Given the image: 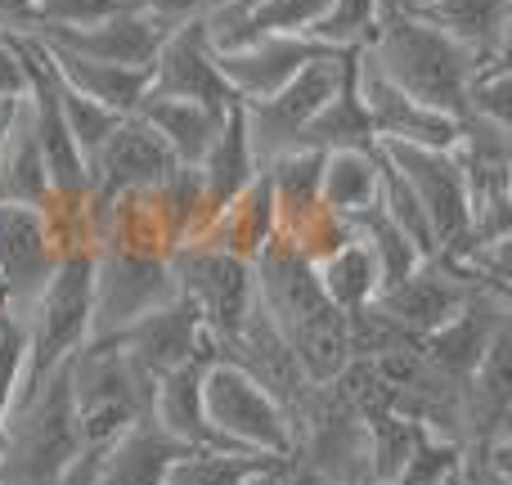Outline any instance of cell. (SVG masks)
<instances>
[{"mask_svg": "<svg viewBox=\"0 0 512 485\" xmlns=\"http://www.w3.org/2000/svg\"><path fill=\"white\" fill-rule=\"evenodd\" d=\"M360 50L391 86H400L423 108H436L454 122L468 113V86L481 63L463 54L445 32H436L427 18L382 5L378 23H373L369 41Z\"/></svg>", "mask_w": 512, "mask_h": 485, "instance_id": "1", "label": "cell"}, {"mask_svg": "<svg viewBox=\"0 0 512 485\" xmlns=\"http://www.w3.org/2000/svg\"><path fill=\"white\" fill-rule=\"evenodd\" d=\"M68 364L9 405L0 423V485H63V477L77 468L81 436Z\"/></svg>", "mask_w": 512, "mask_h": 485, "instance_id": "2", "label": "cell"}, {"mask_svg": "<svg viewBox=\"0 0 512 485\" xmlns=\"http://www.w3.org/2000/svg\"><path fill=\"white\" fill-rule=\"evenodd\" d=\"M81 454H104L117 436L153 418V378L108 337H90L68 364Z\"/></svg>", "mask_w": 512, "mask_h": 485, "instance_id": "3", "label": "cell"}, {"mask_svg": "<svg viewBox=\"0 0 512 485\" xmlns=\"http://www.w3.org/2000/svg\"><path fill=\"white\" fill-rule=\"evenodd\" d=\"M18 328H23V364H18L14 400H23L90 342V247L63 252L59 270L50 274L45 292Z\"/></svg>", "mask_w": 512, "mask_h": 485, "instance_id": "4", "label": "cell"}, {"mask_svg": "<svg viewBox=\"0 0 512 485\" xmlns=\"http://www.w3.org/2000/svg\"><path fill=\"white\" fill-rule=\"evenodd\" d=\"M203 414L216 445L225 450H248L265 459H288L292 454V418L261 382H252L239 364L212 360L203 373Z\"/></svg>", "mask_w": 512, "mask_h": 485, "instance_id": "5", "label": "cell"}, {"mask_svg": "<svg viewBox=\"0 0 512 485\" xmlns=\"http://www.w3.org/2000/svg\"><path fill=\"white\" fill-rule=\"evenodd\" d=\"M171 297V252L90 247V337L122 333Z\"/></svg>", "mask_w": 512, "mask_h": 485, "instance_id": "6", "label": "cell"}, {"mask_svg": "<svg viewBox=\"0 0 512 485\" xmlns=\"http://www.w3.org/2000/svg\"><path fill=\"white\" fill-rule=\"evenodd\" d=\"M171 279H176V297L198 310L216 346L230 342L256 306L252 261H239L203 239L171 247Z\"/></svg>", "mask_w": 512, "mask_h": 485, "instance_id": "7", "label": "cell"}, {"mask_svg": "<svg viewBox=\"0 0 512 485\" xmlns=\"http://www.w3.org/2000/svg\"><path fill=\"white\" fill-rule=\"evenodd\" d=\"M351 63H355V50H333V54H324V59H315L310 68H301L297 77L283 90H274L270 99H261V104H239L252 153H256V167H265L274 153H288L292 144H297V135L306 131L310 117L342 90Z\"/></svg>", "mask_w": 512, "mask_h": 485, "instance_id": "8", "label": "cell"}, {"mask_svg": "<svg viewBox=\"0 0 512 485\" xmlns=\"http://www.w3.org/2000/svg\"><path fill=\"white\" fill-rule=\"evenodd\" d=\"M382 158L405 176L414 189L418 207H423L427 225H432L436 256H454L468 243L472 230V203H468V180H463L459 162L450 149H423V144H378Z\"/></svg>", "mask_w": 512, "mask_h": 485, "instance_id": "9", "label": "cell"}, {"mask_svg": "<svg viewBox=\"0 0 512 485\" xmlns=\"http://www.w3.org/2000/svg\"><path fill=\"white\" fill-rule=\"evenodd\" d=\"M63 247L50 216L36 207L0 203V297L9 315L23 324V315L36 306L50 274L59 270Z\"/></svg>", "mask_w": 512, "mask_h": 485, "instance_id": "10", "label": "cell"}, {"mask_svg": "<svg viewBox=\"0 0 512 485\" xmlns=\"http://www.w3.org/2000/svg\"><path fill=\"white\" fill-rule=\"evenodd\" d=\"M477 288H486V283H477L463 265H454L450 256H423L400 283L382 288L378 297H373V306H378L391 324L405 328V333L427 337L441 324H450V319L468 306V297Z\"/></svg>", "mask_w": 512, "mask_h": 485, "instance_id": "11", "label": "cell"}, {"mask_svg": "<svg viewBox=\"0 0 512 485\" xmlns=\"http://www.w3.org/2000/svg\"><path fill=\"white\" fill-rule=\"evenodd\" d=\"M176 167V153L158 140V131L144 126L135 113H126L86 162L90 207L108 203L117 194H135V189H158Z\"/></svg>", "mask_w": 512, "mask_h": 485, "instance_id": "12", "label": "cell"}, {"mask_svg": "<svg viewBox=\"0 0 512 485\" xmlns=\"http://www.w3.org/2000/svg\"><path fill=\"white\" fill-rule=\"evenodd\" d=\"M108 342H117L153 382L162 373L180 369L189 360H221V346L216 337L207 333V324L198 319V310L189 306L185 297H171L162 301L158 310H149L144 319H135L131 328L113 333Z\"/></svg>", "mask_w": 512, "mask_h": 485, "instance_id": "13", "label": "cell"}, {"mask_svg": "<svg viewBox=\"0 0 512 485\" xmlns=\"http://www.w3.org/2000/svg\"><path fill=\"white\" fill-rule=\"evenodd\" d=\"M149 95H171V99H194L207 108H230L239 99L230 95L221 68H216V45L207 36L203 18L171 27L158 41V54L149 63Z\"/></svg>", "mask_w": 512, "mask_h": 485, "instance_id": "14", "label": "cell"}, {"mask_svg": "<svg viewBox=\"0 0 512 485\" xmlns=\"http://www.w3.org/2000/svg\"><path fill=\"white\" fill-rule=\"evenodd\" d=\"M355 90H360V104L373 122L378 144H423V149H454L459 140V122L436 108H423L418 99H409L400 86H391L364 50H355Z\"/></svg>", "mask_w": 512, "mask_h": 485, "instance_id": "15", "label": "cell"}, {"mask_svg": "<svg viewBox=\"0 0 512 485\" xmlns=\"http://www.w3.org/2000/svg\"><path fill=\"white\" fill-rule=\"evenodd\" d=\"M337 45L315 41V36H261L239 50H216V68H221L225 86L239 104H261L274 90H283L301 68L315 59L333 54Z\"/></svg>", "mask_w": 512, "mask_h": 485, "instance_id": "16", "label": "cell"}, {"mask_svg": "<svg viewBox=\"0 0 512 485\" xmlns=\"http://www.w3.org/2000/svg\"><path fill=\"white\" fill-rule=\"evenodd\" d=\"M504 328H512V292L477 288L468 297V306H463L450 324H441L436 333L423 337V351L454 387H468L481 355L490 351V342H495Z\"/></svg>", "mask_w": 512, "mask_h": 485, "instance_id": "17", "label": "cell"}, {"mask_svg": "<svg viewBox=\"0 0 512 485\" xmlns=\"http://www.w3.org/2000/svg\"><path fill=\"white\" fill-rule=\"evenodd\" d=\"M221 360L239 364L252 382H261V387L288 409V418H292V409L306 400V391L315 387V382H306V373H301L288 337L274 328V319L265 315L261 306H252V315L243 319L239 333H234L230 342H221Z\"/></svg>", "mask_w": 512, "mask_h": 485, "instance_id": "18", "label": "cell"}, {"mask_svg": "<svg viewBox=\"0 0 512 485\" xmlns=\"http://www.w3.org/2000/svg\"><path fill=\"white\" fill-rule=\"evenodd\" d=\"M27 36H36L41 45H54V50L77 54V59H90V63H117V68L149 72L158 41L167 32L158 23H149V18L131 14V9H117V14L86 23V27H41V32H27Z\"/></svg>", "mask_w": 512, "mask_h": 485, "instance_id": "19", "label": "cell"}, {"mask_svg": "<svg viewBox=\"0 0 512 485\" xmlns=\"http://www.w3.org/2000/svg\"><path fill=\"white\" fill-rule=\"evenodd\" d=\"M409 14L427 18L436 32H445L463 54L486 68V63L508 59V32H512V0H432Z\"/></svg>", "mask_w": 512, "mask_h": 485, "instance_id": "20", "label": "cell"}, {"mask_svg": "<svg viewBox=\"0 0 512 485\" xmlns=\"http://www.w3.org/2000/svg\"><path fill=\"white\" fill-rule=\"evenodd\" d=\"M185 454L158 423H140L126 436H117L104 454H86L90 459V485H162L167 468Z\"/></svg>", "mask_w": 512, "mask_h": 485, "instance_id": "21", "label": "cell"}, {"mask_svg": "<svg viewBox=\"0 0 512 485\" xmlns=\"http://www.w3.org/2000/svg\"><path fill=\"white\" fill-rule=\"evenodd\" d=\"M212 360H189L153 382V423L185 450H225L216 445L203 414V373Z\"/></svg>", "mask_w": 512, "mask_h": 485, "instance_id": "22", "label": "cell"}, {"mask_svg": "<svg viewBox=\"0 0 512 485\" xmlns=\"http://www.w3.org/2000/svg\"><path fill=\"white\" fill-rule=\"evenodd\" d=\"M225 113H230V108H207V104H194V99L149 95V90H144V99L135 104V117L158 131V140L176 153L180 167H198V162H203V153L212 149L216 131H221Z\"/></svg>", "mask_w": 512, "mask_h": 485, "instance_id": "23", "label": "cell"}, {"mask_svg": "<svg viewBox=\"0 0 512 485\" xmlns=\"http://www.w3.org/2000/svg\"><path fill=\"white\" fill-rule=\"evenodd\" d=\"M194 171H198V180H203L207 216H216L225 203H230V198H239L243 189H248L252 180L261 176L239 104H230V113H225V122H221V131H216L212 149L203 153V162H198Z\"/></svg>", "mask_w": 512, "mask_h": 485, "instance_id": "24", "label": "cell"}, {"mask_svg": "<svg viewBox=\"0 0 512 485\" xmlns=\"http://www.w3.org/2000/svg\"><path fill=\"white\" fill-rule=\"evenodd\" d=\"M45 59H50V68L59 72V81L68 90H77L81 99H90V104L108 108V113L126 117L135 113V104L144 99V90H149V72L140 68H117V63H90V59H77V54L68 50H54V45H41Z\"/></svg>", "mask_w": 512, "mask_h": 485, "instance_id": "25", "label": "cell"}, {"mask_svg": "<svg viewBox=\"0 0 512 485\" xmlns=\"http://www.w3.org/2000/svg\"><path fill=\"white\" fill-rule=\"evenodd\" d=\"M198 239L239 256V261H256L261 247L274 243V198H270L265 176H256L239 198H230V203L207 221V230L198 234Z\"/></svg>", "mask_w": 512, "mask_h": 485, "instance_id": "26", "label": "cell"}, {"mask_svg": "<svg viewBox=\"0 0 512 485\" xmlns=\"http://www.w3.org/2000/svg\"><path fill=\"white\" fill-rule=\"evenodd\" d=\"M0 203L36 207V212L50 207V176H45V158L23 113V99L14 104V117L0 135Z\"/></svg>", "mask_w": 512, "mask_h": 485, "instance_id": "27", "label": "cell"}, {"mask_svg": "<svg viewBox=\"0 0 512 485\" xmlns=\"http://www.w3.org/2000/svg\"><path fill=\"white\" fill-rule=\"evenodd\" d=\"M382 189V149H333L319 171V203L337 216H355L378 203Z\"/></svg>", "mask_w": 512, "mask_h": 485, "instance_id": "28", "label": "cell"}, {"mask_svg": "<svg viewBox=\"0 0 512 485\" xmlns=\"http://www.w3.org/2000/svg\"><path fill=\"white\" fill-rule=\"evenodd\" d=\"M360 50V45H355ZM378 135H373V122L360 104V90H355V63L346 72L342 90L319 108L315 117L306 122V131L297 135L292 149H315V153H333V149H373Z\"/></svg>", "mask_w": 512, "mask_h": 485, "instance_id": "29", "label": "cell"}, {"mask_svg": "<svg viewBox=\"0 0 512 485\" xmlns=\"http://www.w3.org/2000/svg\"><path fill=\"white\" fill-rule=\"evenodd\" d=\"M319 171H324V153H315V149L274 153L261 167L270 198H274V234L319 207Z\"/></svg>", "mask_w": 512, "mask_h": 485, "instance_id": "30", "label": "cell"}, {"mask_svg": "<svg viewBox=\"0 0 512 485\" xmlns=\"http://www.w3.org/2000/svg\"><path fill=\"white\" fill-rule=\"evenodd\" d=\"M315 279H319V288H324V297L333 301L342 315H355V310L373 306V297L382 292L378 265H373L369 247L360 239L342 243L337 252H328L324 261H315Z\"/></svg>", "mask_w": 512, "mask_h": 485, "instance_id": "31", "label": "cell"}, {"mask_svg": "<svg viewBox=\"0 0 512 485\" xmlns=\"http://www.w3.org/2000/svg\"><path fill=\"white\" fill-rule=\"evenodd\" d=\"M153 207H158V221L167 230V243H194L207 230V198H203V180L194 167H176L158 189H153Z\"/></svg>", "mask_w": 512, "mask_h": 485, "instance_id": "32", "label": "cell"}, {"mask_svg": "<svg viewBox=\"0 0 512 485\" xmlns=\"http://www.w3.org/2000/svg\"><path fill=\"white\" fill-rule=\"evenodd\" d=\"M351 234L360 239L364 247H369V256H373V265H378V279H382V288H391V283H400L409 270H414L418 261H423V252H418L414 243L405 239V234L396 230V225L382 216V207L373 203V207H364V212H355L351 216Z\"/></svg>", "mask_w": 512, "mask_h": 485, "instance_id": "33", "label": "cell"}, {"mask_svg": "<svg viewBox=\"0 0 512 485\" xmlns=\"http://www.w3.org/2000/svg\"><path fill=\"white\" fill-rule=\"evenodd\" d=\"M283 459H265L248 450H185L167 468L162 485H243L256 468H270Z\"/></svg>", "mask_w": 512, "mask_h": 485, "instance_id": "34", "label": "cell"}, {"mask_svg": "<svg viewBox=\"0 0 512 485\" xmlns=\"http://www.w3.org/2000/svg\"><path fill=\"white\" fill-rule=\"evenodd\" d=\"M459 459H463L459 441H450V436L432 432V427L423 423V427H418V436H414V450H409V459L400 463L396 477L382 481V485H441L450 472H459Z\"/></svg>", "mask_w": 512, "mask_h": 485, "instance_id": "35", "label": "cell"}, {"mask_svg": "<svg viewBox=\"0 0 512 485\" xmlns=\"http://www.w3.org/2000/svg\"><path fill=\"white\" fill-rule=\"evenodd\" d=\"M378 207H382V216H387V221L396 225V230L418 247V252H423V256H436L432 225H427V216H423V207H418L414 189L405 185V176H400V171L391 167L387 158H382V189H378Z\"/></svg>", "mask_w": 512, "mask_h": 485, "instance_id": "36", "label": "cell"}, {"mask_svg": "<svg viewBox=\"0 0 512 485\" xmlns=\"http://www.w3.org/2000/svg\"><path fill=\"white\" fill-rule=\"evenodd\" d=\"M54 90H59V108H63V122H68L72 140H77L81 158L90 162V153H95L99 144L108 140V131H113L122 117L108 113V108H99V104H90V99H81L77 90H68V86L59 81V72H54Z\"/></svg>", "mask_w": 512, "mask_h": 485, "instance_id": "37", "label": "cell"}, {"mask_svg": "<svg viewBox=\"0 0 512 485\" xmlns=\"http://www.w3.org/2000/svg\"><path fill=\"white\" fill-rule=\"evenodd\" d=\"M463 117H481V122L512 126V77H508V59L486 63L477 68L468 86V113Z\"/></svg>", "mask_w": 512, "mask_h": 485, "instance_id": "38", "label": "cell"}, {"mask_svg": "<svg viewBox=\"0 0 512 485\" xmlns=\"http://www.w3.org/2000/svg\"><path fill=\"white\" fill-rule=\"evenodd\" d=\"M378 9H382V0H333L315 36L337 45V50H355V45L369 41L373 23H378Z\"/></svg>", "mask_w": 512, "mask_h": 485, "instance_id": "39", "label": "cell"}, {"mask_svg": "<svg viewBox=\"0 0 512 485\" xmlns=\"http://www.w3.org/2000/svg\"><path fill=\"white\" fill-rule=\"evenodd\" d=\"M108 14H117V0H32V23H27L23 32H41V27H86Z\"/></svg>", "mask_w": 512, "mask_h": 485, "instance_id": "40", "label": "cell"}, {"mask_svg": "<svg viewBox=\"0 0 512 485\" xmlns=\"http://www.w3.org/2000/svg\"><path fill=\"white\" fill-rule=\"evenodd\" d=\"M117 9H131V14L158 23L162 32H171V27L189 23V18H203L207 0H117Z\"/></svg>", "mask_w": 512, "mask_h": 485, "instance_id": "41", "label": "cell"}, {"mask_svg": "<svg viewBox=\"0 0 512 485\" xmlns=\"http://www.w3.org/2000/svg\"><path fill=\"white\" fill-rule=\"evenodd\" d=\"M27 95V63H23V45L14 32L0 27V99H23Z\"/></svg>", "mask_w": 512, "mask_h": 485, "instance_id": "42", "label": "cell"}, {"mask_svg": "<svg viewBox=\"0 0 512 485\" xmlns=\"http://www.w3.org/2000/svg\"><path fill=\"white\" fill-rule=\"evenodd\" d=\"M279 485H337V481H333V477H324L319 468H310V463H301V459H283Z\"/></svg>", "mask_w": 512, "mask_h": 485, "instance_id": "43", "label": "cell"}, {"mask_svg": "<svg viewBox=\"0 0 512 485\" xmlns=\"http://www.w3.org/2000/svg\"><path fill=\"white\" fill-rule=\"evenodd\" d=\"M261 5V0H207L203 14H243V9Z\"/></svg>", "mask_w": 512, "mask_h": 485, "instance_id": "44", "label": "cell"}, {"mask_svg": "<svg viewBox=\"0 0 512 485\" xmlns=\"http://www.w3.org/2000/svg\"><path fill=\"white\" fill-rule=\"evenodd\" d=\"M279 468H283V463H270V468H256L243 485H279Z\"/></svg>", "mask_w": 512, "mask_h": 485, "instance_id": "45", "label": "cell"}, {"mask_svg": "<svg viewBox=\"0 0 512 485\" xmlns=\"http://www.w3.org/2000/svg\"><path fill=\"white\" fill-rule=\"evenodd\" d=\"M14 328H18V319H14V315H9L5 297H0V337H5V333H14Z\"/></svg>", "mask_w": 512, "mask_h": 485, "instance_id": "46", "label": "cell"}, {"mask_svg": "<svg viewBox=\"0 0 512 485\" xmlns=\"http://www.w3.org/2000/svg\"><path fill=\"white\" fill-rule=\"evenodd\" d=\"M382 5H391V9H423V5H432V0H382Z\"/></svg>", "mask_w": 512, "mask_h": 485, "instance_id": "47", "label": "cell"}, {"mask_svg": "<svg viewBox=\"0 0 512 485\" xmlns=\"http://www.w3.org/2000/svg\"><path fill=\"white\" fill-rule=\"evenodd\" d=\"M441 485H468V481H463V472H450V477H445Z\"/></svg>", "mask_w": 512, "mask_h": 485, "instance_id": "48", "label": "cell"}, {"mask_svg": "<svg viewBox=\"0 0 512 485\" xmlns=\"http://www.w3.org/2000/svg\"><path fill=\"white\" fill-rule=\"evenodd\" d=\"M337 485H360V481H337Z\"/></svg>", "mask_w": 512, "mask_h": 485, "instance_id": "49", "label": "cell"}]
</instances>
